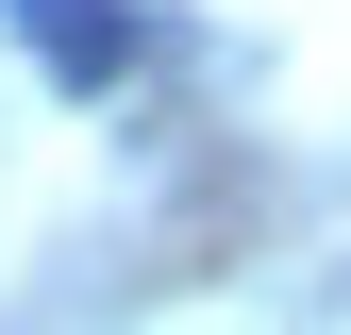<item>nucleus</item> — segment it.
Here are the masks:
<instances>
[{"instance_id": "obj_1", "label": "nucleus", "mask_w": 351, "mask_h": 335, "mask_svg": "<svg viewBox=\"0 0 351 335\" xmlns=\"http://www.w3.org/2000/svg\"><path fill=\"white\" fill-rule=\"evenodd\" d=\"M0 17H17L67 84H117V67H134V17H101V0H0Z\"/></svg>"}]
</instances>
